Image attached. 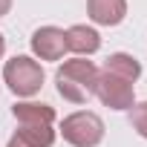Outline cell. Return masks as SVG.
I'll use <instances>...</instances> for the list:
<instances>
[{
    "label": "cell",
    "instance_id": "cell-1",
    "mask_svg": "<svg viewBox=\"0 0 147 147\" xmlns=\"http://www.w3.org/2000/svg\"><path fill=\"white\" fill-rule=\"evenodd\" d=\"M95 81H98V66L87 58H72L63 61L55 72V87L58 92L72 101V104H87L95 95Z\"/></svg>",
    "mask_w": 147,
    "mask_h": 147
},
{
    "label": "cell",
    "instance_id": "cell-2",
    "mask_svg": "<svg viewBox=\"0 0 147 147\" xmlns=\"http://www.w3.org/2000/svg\"><path fill=\"white\" fill-rule=\"evenodd\" d=\"M3 81L9 84V90L15 95L29 98V95L40 92V87H43V66L29 55H15L3 66Z\"/></svg>",
    "mask_w": 147,
    "mask_h": 147
},
{
    "label": "cell",
    "instance_id": "cell-3",
    "mask_svg": "<svg viewBox=\"0 0 147 147\" xmlns=\"http://www.w3.org/2000/svg\"><path fill=\"white\" fill-rule=\"evenodd\" d=\"M61 133H63V141L72 147H98L104 138V121L95 113L81 110V113H72L63 118Z\"/></svg>",
    "mask_w": 147,
    "mask_h": 147
},
{
    "label": "cell",
    "instance_id": "cell-4",
    "mask_svg": "<svg viewBox=\"0 0 147 147\" xmlns=\"http://www.w3.org/2000/svg\"><path fill=\"white\" fill-rule=\"evenodd\" d=\"M95 95L104 107L110 110H130L136 104V90L130 81L113 75L107 69H98V81H95Z\"/></svg>",
    "mask_w": 147,
    "mask_h": 147
},
{
    "label": "cell",
    "instance_id": "cell-5",
    "mask_svg": "<svg viewBox=\"0 0 147 147\" xmlns=\"http://www.w3.org/2000/svg\"><path fill=\"white\" fill-rule=\"evenodd\" d=\"M29 43H32V52L40 61H61L63 52H66V32L58 29V26H40L32 35Z\"/></svg>",
    "mask_w": 147,
    "mask_h": 147
},
{
    "label": "cell",
    "instance_id": "cell-6",
    "mask_svg": "<svg viewBox=\"0 0 147 147\" xmlns=\"http://www.w3.org/2000/svg\"><path fill=\"white\" fill-rule=\"evenodd\" d=\"M87 12L98 26H118L127 18V0H87Z\"/></svg>",
    "mask_w": 147,
    "mask_h": 147
},
{
    "label": "cell",
    "instance_id": "cell-7",
    "mask_svg": "<svg viewBox=\"0 0 147 147\" xmlns=\"http://www.w3.org/2000/svg\"><path fill=\"white\" fill-rule=\"evenodd\" d=\"M12 115L18 118L20 127H52V121H55V110L49 104H38V101H20V104H15Z\"/></svg>",
    "mask_w": 147,
    "mask_h": 147
},
{
    "label": "cell",
    "instance_id": "cell-8",
    "mask_svg": "<svg viewBox=\"0 0 147 147\" xmlns=\"http://www.w3.org/2000/svg\"><path fill=\"white\" fill-rule=\"evenodd\" d=\"M98 46H101V35L92 29V26H84V23H78V26H69L66 29V49L69 52H75V55H92V52H98Z\"/></svg>",
    "mask_w": 147,
    "mask_h": 147
},
{
    "label": "cell",
    "instance_id": "cell-9",
    "mask_svg": "<svg viewBox=\"0 0 147 147\" xmlns=\"http://www.w3.org/2000/svg\"><path fill=\"white\" fill-rule=\"evenodd\" d=\"M55 144V130L52 127H20L6 147H52Z\"/></svg>",
    "mask_w": 147,
    "mask_h": 147
},
{
    "label": "cell",
    "instance_id": "cell-10",
    "mask_svg": "<svg viewBox=\"0 0 147 147\" xmlns=\"http://www.w3.org/2000/svg\"><path fill=\"white\" fill-rule=\"evenodd\" d=\"M104 69L113 72V75H118V78H124V81H130V84H136L138 75H141V63H138L133 55H127V52H113V55L107 58Z\"/></svg>",
    "mask_w": 147,
    "mask_h": 147
},
{
    "label": "cell",
    "instance_id": "cell-11",
    "mask_svg": "<svg viewBox=\"0 0 147 147\" xmlns=\"http://www.w3.org/2000/svg\"><path fill=\"white\" fill-rule=\"evenodd\" d=\"M130 124H133V130H136L141 138H147V101L130 107Z\"/></svg>",
    "mask_w": 147,
    "mask_h": 147
},
{
    "label": "cell",
    "instance_id": "cell-12",
    "mask_svg": "<svg viewBox=\"0 0 147 147\" xmlns=\"http://www.w3.org/2000/svg\"><path fill=\"white\" fill-rule=\"evenodd\" d=\"M9 9H12V0H0V18H6Z\"/></svg>",
    "mask_w": 147,
    "mask_h": 147
},
{
    "label": "cell",
    "instance_id": "cell-13",
    "mask_svg": "<svg viewBox=\"0 0 147 147\" xmlns=\"http://www.w3.org/2000/svg\"><path fill=\"white\" fill-rule=\"evenodd\" d=\"M3 52H6V38L0 35V58H3Z\"/></svg>",
    "mask_w": 147,
    "mask_h": 147
}]
</instances>
